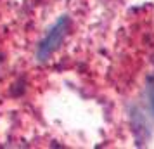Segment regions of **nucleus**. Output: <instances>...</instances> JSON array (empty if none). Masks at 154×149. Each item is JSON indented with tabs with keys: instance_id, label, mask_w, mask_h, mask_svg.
<instances>
[{
	"instance_id": "1",
	"label": "nucleus",
	"mask_w": 154,
	"mask_h": 149,
	"mask_svg": "<svg viewBox=\"0 0 154 149\" xmlns=\"http://www.w3.org/2000/svg\"><path fill=\"white\" fill-rule=\"evenodd\" d=\"M71 28V23L68 16H63L56 21V24L49 29V33L45 35L40 45H38V50H36V59L38 61H47L54 52H56L61 45H63L64 38L68 35V31Z\"/></svg>"
},
{
	"instance_id": "2",
	"label": "nucleus",
	"mask_w": 154,
	"mask_h": 149,
	"mask_svg": "<svg viewBox=\"0 0 154 149\" xmlns=\"http://www.w3.org/2000/svg\"><path fill=\"white\" fill-rule=\"evenodd\" d=\"M149 106L154 114V76H151V82H149Z\"/></svg>"
}]
</instances>
